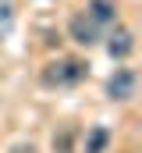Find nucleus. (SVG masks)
<instances>
[{
  "mask_svg": "<svg viewBox=\"0 0 142 153\" xmlns=\"http://www.w3.org/2000/svg\"><path fill=\"white\" fill-rule=\"evenodd\" d=\"M106 96L117 100V103L132 100V96H135V71H132V68H117L114 75L106 78Z\"/></svg>",
  "mask_w": 142,
  "mask_h": 153,
  "instance_id": "f03ea898",
  "label": "nucleus"
},
{
  "mask_svg": "<svg viewBox=\"0 0 142 153\" xmlns=\"http://www.w3.org/2000/svg\"><path fill=\"white\" fill-rule=\"evenodd\" d=\"M14 153H36V146H32V143H29V146H25V143H18V146H14Z\"/></svg>",
  "mask_w": 142,
  "mask_h": 153,
  "instance_id": "6e6552de",
  "label": "nucleus"
},
{
  "mask_svg": "<svg viewBox=\"0 0 142 153\" xmlns=\"http://www.w3.org/2000/svg\"><path fill=\"white\" fill-rule=\"evenodd\" d=\"M68 32H71V39H75L78 46H96V43H100V25H96L89 14H75L68 22Z\"/></svg>",
  "mask_w": 142,
  "mask_h": 153,
  "instance_id": "7ed1b4c3",
  "label": "nucleus"
},
{
  "mask_svg": "<svg viewBox=\"0 0 142 153\" xmlns=\"http://www.w3.org/2000/svg\"><path fill=\"white\" fill-rule=\"evenodd\" d=\"M82 78H85V64H82V61H71V57L50 61V64L43 68V82H46V85H78Z\"/></svg>",
  "mask_w": 142,
  "mask_h": 153,
  "instance_id": "f257e3e1",
  "label": "nucleus"
},
{
  "mask_svg": "<svg viewBox=\"0 0 142 153\" xmlns=\"http://www.w3.org/2000/svg\"><path fill=\"white\" fill-rule=\"evenodd\" d=\"M96 25H114L117 22V4L114 0H89V11H85Z\"/></svg>",
  "mask_w": 142,
  "mask_h": 153,
  "instance_id": "39448f33",
  "label": "nucleus"
},
{
  "mask_svg": "<svg viewBox=\"0 0 142 153\" xmlns=\"http://www.w3.org/2000/svg\"><path fill=\"white\" fill-rule=\"evenodd\" d=\"M132 50H135V36H132V29H121V25H117V29L110 32V39H106V53H110L114 61H124Z\"/></svg>",
  "mask_w": 142,
  "mask_h": 153,
  "instance_id": "20e7f679",
  "label": "nucleus"
},
{
  "mask_svg": "<svg viewBox=\"0 0 142 153\" xmlns=\"http://www.w3.org/2000/svg\"><path fill=\"white\" fill-rule=\"evenodd\" d=\"M11 29H14V7L11 0H0V39L11 36Z\"/></svg>",
  "mask_w": 142,
  "mask_h": 153,
  "instance_id": "0eeeda50",
  "label": "nucleus"
},
{
  "mask_svg": "<svg viewBox=\"0 0 142 153\" xmlns=\"http://www.w3.org/2000/svg\"><path fill=\"white\" fill-rule=\"evenodd\" d=\"M106 143H110V132H106L103 125H92L85 132V153H103Z\"/></svg>",
  "mask_w": 142,
  "mask_h": 153,
  "instance_id": "423d86ee",
  "label": "nucleus"
}]
</instances>
